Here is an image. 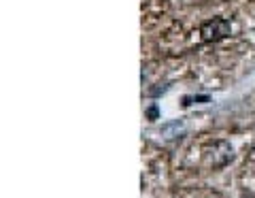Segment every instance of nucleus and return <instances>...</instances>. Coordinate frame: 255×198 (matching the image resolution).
<instances>
[{"instance_id": "f257e3e1", "label": "nucleus", "mask_w": 255, "mask_h": 198, "mask_svg": "<svg viewBox=\"0 0 255 198\" xmlns=\"http://www.w3.org/2000/svg\"><path fill=\"white\" fill-rule=\"evenodd\" d=\"M202 156H204V162L209 166H215V169H219V166H226L228 162H232V145L228 143V141H213L209 143L204 149H202Z\"/></svg>"}, {"instance_id": "f03ea898", "label": "nucleus", "mask_w": 255, "mask_h": 198, "mask_svg": "<svg viewBox=\"0 0 255 198\" xmlns=\"http://www.w3.org/2000/svg\"><path fill=\"white\" fill-rule=\"evenodd\" d=\"M232 32V23L226 17H213V19H206L202 26H200V38L204 43H217L221 38L230 36Z\"/></svg>"}, {"instance_id": "7ed1b4c3", "label": "nucleus", "mask_w": 255, "mask_h": 198, "mask_svg": "<svg viewBox=\"0 0 255 198\" xmlns=\"http://www.w3.org/2000/svg\"><path fill=\"white\" fill-rule=\"evenodd\" d=\"M183 128V122H172V124H166V126H162V132L166 134V137H168V139H174V130H181Z\"/></svg>"}, {"instance_id": "20e7f679", "label": "nucleus", "mask_w": 255, "mask_h": 198, "mask_svg": "<svg viewBox=\"0 0 255 198\" xmlns=\"http://www.w3.org/2000/svg\"><path fill=\"white\" fill-rule=\"evenodd\" d=\"M194 102H209V96H185L183 98V107H189Z\"/></svg>"}, {"instance_id": "39448f33", "label": "nucleus", "mask_w": 255, "mask_h": 198, "mask_svg": "<svg viewBox=\"0 0 255 198\" xmlns=\"http://www.w3.org/2000/svg\"><path fill=\"white\" fill-rule=\"evenodd\" d=\"M147 117H149V120H157V107L155 105H151L147 109Z\"/></svg>"}]
</instances>
